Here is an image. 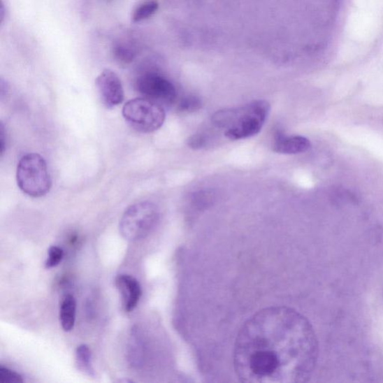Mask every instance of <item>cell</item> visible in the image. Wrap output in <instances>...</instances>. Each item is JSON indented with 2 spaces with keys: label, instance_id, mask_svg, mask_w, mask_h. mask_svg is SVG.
I'll return each mask as SVG.
<instances>
[{
  "label": "cell",
  "instance_id": "cell-11",
  "mask_svg": "<svg viewBox=\"0 0 383 383\" xmlns=\"http://www.w3.org/2000/svg\"><path fill=\"white\" fill-rule=\"evenodd\" d=\"M129 342V363L133 368H140L144 361V345L139 328L135 327L132 329Z\"/></svg>",
  "mask_w": 383,
  "mask_h": 383
},
{
  "label": "cell",
  "instance_id": "cell-15",
  "mask_svg": "<svg viewBox=\"0 0 383 383\" xmlns=\"http://www.w3.org/2000/svg\"><path fill=\"white\" fill-rule=\"evenodd\" d=\"M201 106V101L196 96H187L179 103L178 108L182 112H194L198 110Z\"/></svg>",
  "mask_w": 383,
  "mask_h": 383
},
{
  "label": "cell",
  "instance_id": "cell-2",
  "mask_svg": "<svg viewBox=\"0 0 383 383\" xmlns=\"http://www.w3.org/2000/svg\"><path fill=\"white\" fill-rule=\"evenodd\" d=\"M270 112V105L263 100L254 101L239 108L217 112L212 124L224 131L231 140L247 139L259 133Z\"/></svg>",
  "mask_w": 383,
  "mask_h": 383
},
{
  "label": "cell",
  "instance_id": "cell-7",
  "mask_svg": "<svg viewBox=\"0 0 383 383\" xmlns=\"http://www.w3.org/2000/svg\"><path fill=\"white\" fill-rule=\"evenodd\" d=\"M101 103L108 109H113L120 105L124 99L122 81L117 74L110 70L103 71L95 80Z\"/></svg>",
  "mask_w": 383,
  "mask_h": 383
},
{
  "label": "cell",
  "instance_id": "cell-4",
  "mask_svg": "<svg viewBox=\"0 0 383 383\" xmlns=\"http://www.w3.org/2000/svg\"><path fill=\"white\" fill-rule=\"evenodd\" d=\"M159 219V209L152 202L136 203L124 212L120 223L121 235L127 240H140L153 231Z\"/></svg>",
  "mask_w": 383,
  "mask_h": 383
},
{
  "label": "cell",
  "instance_id": "cell-14",
  "mask_svg": "<svg viewBox=\"0 0 383 383\" xmlns=\"http://www.w3.org/2000/svg\"><path fill=\"white\" fill-rule=\"evenodd\" d=\"M114 59L122 65H129L136 58V51L129 44L117 43L113 49Z\"/></svg>",
  "mask_w": 383,
  "mask_h": 383
},
{
  "label": "cell",
  "instance_id": "cell-16",
  "mask_svg": "<svg viewBox=\"0 0 383 383\" xmlns=\"http://www.w3.org/2000/svg\"><path fill=\"white\" fill-rule=\"evenodd\" d=\"M64 257V251L57 246H52L48 250V256L45 262V268L51 269L57 267Z\"/></svg>",
  "mask_w": 383,
  "mask_h": 383
},
{
  "label": "cell",
  "instance_id": "cell-13",
  "mask_svg": "<svg viewBox=\"0 0 383 383\" xmlns=\"http://www.w3.org/2000/svg\"><path fill=\"white\" fill-rule=\"evenodd\" d=\"M158 8L159 4L157 0H144L133 10L132 20L135 23L142 22L156 14Z\"/></svg>",
  "mask_w": 383,
  "mask_h": 383
},
{
  "label": "cell",
  "instance_id": "cell-6",
  "mask_svg": "<svg viewBox=\"0 0 383 383\" xmlns=\"http://www.w3.org/2000/svg\"><path fill=\"white\" fill-rule=\"evenodd\" d=\"M135 87L143 98L162 106L172 105L177 99L174 84L156 72H145L137 78Z\"/></svg>",
  "mask_w": 383,
  "mask_h": 383
},
{
  "label": "cell",
  "instance_id": "cell-18",
  "mask_svg": "<svg viewBox=\"0 0 383 383\" xmlns=\"http://www.w3.org/2000/svg\"><path fill=\"white\" fill-rule=\"evenodd\" d=\"M5 132L3 124L1 125V131H0V148H1V154H3L5 150Z\"/></svg>",
  "mask_w": 383,
  "mask_h": 383
},
{
  "label": "cell",
  "instance_id": "cell-8",
  "mask_svg": "<svg viewBox=\"0 0 383 383\" xmlns=\"http://www.w3.org/2000/svg\"><path fill=\"white\" fill-rule=\"evenodd\" d=\"M115 285L122 296V303L127 312L133 311L142 296V287L133 276L122 274L117 276Z\"/></svg>",
  "mask_w": 383,
  "mask_h": 383
},
{
  "label": "cell",
  "instance_id": "cell-1",
  "mask_svg": "<svg viewBox=\"0 0 383 383\" xmlns=\"http://www.w3.org/2000/svg\"><path fill=\"white\" fill-rule=\"evenodd\" d=\"M317 356V339L306 317L289 307L272 306L242 326L233 366L243 382H304L312 376Z\"/></svg>",
  "mask_w": 383,
  "mask_h": 383
},
{
  "label": "cell",
  "instance_id": "cell-10",
  "mask_svg": "<svg viewBox=\"0 0 383 383\" xmlns=\"http://www.w3.org/2000/svg\"><path fill=\"white\" fill-rule=\"evenodd\" d=\"M77 302L73 295L68 294L63 298L60 307V323L64 331L70 332L76 320Z\"/></svg>",
  "mask_w": 383,
  "mask_h": 383
},
{
  "label": "cell",
  "instance_id": "cell-5",
  "mask_svg": "<svg viewBox=\"0 0 383 383\" xmlns=\"http://www.w3.org/2000/svg\"><path fill=\"white\" fill-rule=\"evenodd\" d=\"M122 115L132 129L144 133L159 130L166 120L164 106L143 97L127 101Z\"/></svg>",
  "mask_w": 383,
  "mask_h": 383
},
{
  "label": "cell",
  "instance_id": "cell-3",
  "mask_svg": "<svg viewBox=\"0 0 383 383\" xmlns=\"http://www.w3.org/2000/svg\"><path fill=\"white\" fill-rule=\"evenodd\" d=\"M16 178L20 189L30 197L45 196L51 189L52 180L47 163L38 154L29 153L20 158Z\"/></svg>",
  "mask_w": 383,
  "mask_h": 383
},
{
  "label": "cell",
  "instance_id": "cell-9",
  "mask_svg": "<svg viewBox=\"0 0 383 383\" xmlns=\"http://www.w3.org/2000/svg\"><path fill=\"white\" fill-rule=\"evenodd\" d=\"M311 142L302 136L278 134L273 145V152L282 154H298L310 150Z\"/></svg>",
  "mask_w": 383,
  "mask_h": 383
},
{
  "label": "cell",
  "instance_id": "cell-12",
  "mask_svg": "<svg viewBox=\"0 0 383 383\" xmlns=\"http://www.w3.org/2000/svg\"><path fill=\"white\" fill-rule=\"evenodd\" d=\"M92 351L87 345L78 347L75 352V360L78 368L89 377L95 376V371L92 363Z\"/></svg>",
  "mask_w": 383,
  "mask_h": 383
},
{
  "label": "cell",
  "instance_id": "cell-17",
  "mask_svg": "<svg viewBox=\"0 0 383 383\" xmlns=\"http://www.w3.org/2000/svg\"><path fill=\"white\" fill-rule=\"evenodd\" d=\"M0 382L23 383L24 380L17 372L1 366L0 367Z\"/></svg>",
  "mask_w": 383,
  "mask_h": 383
}]
</instances>
